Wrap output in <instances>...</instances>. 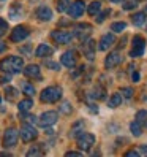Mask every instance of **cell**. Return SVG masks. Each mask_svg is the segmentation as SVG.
<instances>
[{"instance_id": "cb8c5ba5", "label": "cell", "mask_w": 147, "mask_h": 157, "mask_svg": "<svg viewBox=\"0 0 147 157\" xmlns=\"http://www.w3.org/2000/svg\"><path fill=\"white\" fill-rule=\"evenodd\" d=\"M136 122L141 127H147V111L145 109H139L136 113Z\"/></svg>"}, {"instance_id": "74e56055", "label": "cell", "mask_w": 147, "mask_h": 157, "mask_svg": "<svg viewBox=\"0 0 147 157\" xmlns=\"http://www.w3.org/2000/svg\"><path fill=\"white\" fill-rule=\"evenodd\" d=\"M10 79H11V75H10V73H5L3 76H0V84H3V82H8Z\"/></svg>"}, {"instance_id": "e575fe53", "label": "cell", "mask_w": 147, "mask_h": 157, "mask_svg": "<svg viewBox=\"0 0 147 157\" xmlns=\"http://www.w3.org/2000/svg\"><path fill=\"white\" fill-rule=\"evenodd\" d=\"M60 111H62L63 114H70V113H71V105L68 103V101H65V103H62V106H60Z\"/></svg>"}, {"instance_id": "e0dca14e", "label": "cell", "mask_w": 147, "mask_h": 157, "mask_svg": "<svg viewBox=\"0 0 147 157\" xmlns=\"http://www.w3.org/2000/svg\"><path fill=\"white\" fill-rule=\"evenodd\" d=\"M24 75L27 78H35V79H38L41 76V70L38 65H35V63H32V65H27L25 70H24Z\"/></svg>"}, {"instance_id": "d590c367", "label": "cell", "mask_w": 147, "mask_h": 157, "mask_svg": "<svg viewBox=\"0 0 147 157\" xmlns=\"http://www.w3.org/2000/svg\"><path fill=\"white\" fill-rule=\"evenodd\" d=\"M109 13H111V11H109V10H105V11H103L101 14H100V16H97V21H98L100 24H101V22H103V21L106 19V17L109 16Z\"/></svg>"}, {"instance_id": "d4e9b609", "label": "cell", "mask_w": 147, "mask_h": 157, "mask_svg": "<svg viewBox=\"0 0 147 157\" xmlns=\"http://www.w3.org/2000/svg\"><path fill=\"white\" fill-rule=\"evenodd\" d=\"M100 10H101V3H100V2H92L89 5V8H87V13L90 16H97L100 13Z\"/></svg>"}, {"instance_id": "1f68e13d", "label": "cell", "mask_w": 147, "mask_h": 157, "mask_svg": "<svg viewBox=\"0 0 147 157\" xmlns=\"http://www.w3.org/2000/svg\"><path fill=\"white\" fill-rule=\"evenodd\" d=\"M43 154V151L40 149V146H33V147H30L29 151H27V155L29 157H32V155H41Z\"/></svg>"}, {"instance_id": "7c38bea8", "label": "cell", "mask_w": 147, "mask_h": 157, "mask_svg": "<svg viewBox=\"0 0 147 157\" xmlns=\"http://www.w3.org/2000/svg\"><path fill=\"white\" fill-rule=\"evenodd\" d=\"M60 62H62V65H65L67 68H75V65H76V52L75 51L63 52L62 57H60Z\"/></svg>"}, {"instance_id": "ab89813d", "label": "cell", "mask_w": 147, "mask_h": 157, "mask_svg": "<svg viewBox=\"0 0 147 157\" xmlns=\"http://www.w3.org/2000/svg\"><path fill=\"white\" fill-rule=\"evenodd\" d=\"M46 65H48L49 68H52V70H59L60 68L59 63H56V62H46Z\"/></svg>"}, {"instance_id": "ffe728a7", "label": "cell", "mask_w": 147, "mask_h": 157, "mask_svg": "<svg viewBox=\"0 0 147 157\" xmlns=\"http://www.w3.org/2000/svg\"><path fill=\"white\" fill-rule=\"evenodd\" d=\"M131 21H133V24H134V25L141 27V25H144V24H145V21H147V14H145L144 11L134 13V14L131 16Z\"/></svg>"}, {"instance_id": "bcb514c9", "label": "cell", "mask_w": 147, "mask_h": 157, "mask_svg": "<svg viewBox=\"0 0 147 157\" xmlns=\"http://www.w3.org/2000/svg\"><path fill=\"white\" fill-rule=\"evenodd\" d=\"M0 100H2V97H0Z\"/></svg>"}, {"instance_id": "3957f363", "label": "cell", "mask_w": 147, "mask_h": 157, "mask_svg": "<svg viewBox=\"0 0 147 157\" xmlns=\"http://www.w3.org/2000/svg\"><path fill=\"white\" fill-rule=\"evenodd\" d=\"M76 138H78V147H79L81 151H89V149H92V146L95 144V136H94V133L82 132V133L78 135Z\"/></svg>"}, {"instance_id": "603a6c76", "label": "cell", "mask_w": 147, "mask_h": 157, "mask_svg": "<svg viewBox=\"0 0 147 157\" xmlns=\"http://www.w3.org/2000/svg\"><path fill=\"white\" fill-rule=\"evenodd\" d=\"M120 103H122V94H119V92L112 94V95H111V98H109V101H108L109 108H117Z\"/></svg>"}, {"instance_id": "7a4b0ae2", "label": "cell", "mask_w": 147, "mask_h": 157, "mask_svg": "<svg viewBox=\"0 0 147 157\" xmlns=\"http://www.w3.org/2000/svg\"><path fill=\"white\" fill-rule=\"evenodd\" d=\"M43 103H56L62 98V87L59 86H49L46 87L44 90H41V95H40Z\"/></svg>"}, {"instance_id": "8fae6325", "label": "cell", "mask_w": 147, "mask_h": 157, "mask_svg": "<svg viewBox=\"0 0 147 157\" xmlns=\"http://www.w3.org/2000/svg\"><path fill=\"white\" fill-rule=\"evenodd\" d=\"M92 30H94V27H92L90 24H78L75 27V35L78 36L81 41H84L87 36L92 33Z\"/></svg>"}, {"instance_id": "5bb4252c", "label": "cell", "mask_w": 147, "mask_h": 157, "mask_svg": "<svg viewBox=\"0 0 147 157\" xmlns=\"http://www.w3.org/2000/svg\"><path fill=\"white\" fill-rule=\"evenodd\" d=\"M114 43H116V36L112 33H106V35L101 36V40L98 43V48H100V51H106V49L111 48Z\"/></svg>"}, {"instance_id": "8d00e7d4", "label": "cell", "mask_w": 147, "mask_h": 157, "mask_svg": "<svg viewBox=\"0 0 147 157\" xmlns=\"http://www.w3.org/2000/svg\"><path fill=\"white\" fill-rule=\"evenodd\" d=\"M134 6H136V0H128V2L123 3L125 10H131V8H134Z\"/></svg>"}, {"instance_id": "44dd1931", "label": "cell", "mask_w": 147, "mask_h": 157, "mask_svg": "<svg viewBox=\"0 0 147 157\" xmlns=\"http://www.w3.org/2000/svg\"><path fill=\"white\" fill-rule=\"evenodd\" d=\"M90 97L94 100H103L106 97V90L101 86H97V87H94V90L90 92Z\"/></svg>"}, {"instance_id": "52a82bcc", "label": "cell", "mask_w": 147, "mask_h": 157, "mask_svg": "<svg viewBox=\"0 0 147 157\" xmlns=\"http://www.w3.org/2000/svg\"><path fill=\"white\" fill-rule=\"evenodd\" d=\"M145 48V40L142 38L141 35H136L133 38V49H131V57H139L142 56Z\"/></svg>"}, {"instance_id": "f1b7e54d", "label": "cell", "mask_w": 147, "mask_h": 157, "mask_svg": "<svg viewBox=\"0 0 147 157\" xmlns=\"http://www.w3.org/2000/svg\"><path fill=\"white\" fill-rule=\"evenodd\" d=\"M5 94H6V97L10 98V100H14L16 95H17V89H14V87H11V86H8V87L5 89Z\"/></svg>"}, {"instance_id": "484cf974", "label": "cell", "mask_w": 147, "mask_h": 157, "mask_svg": "<svg viewBox=\"0 0 147 157\" xmlns=\"http://www.w3.org/2000/svg\"><path fill=\"white\" fill-rule=\"evenodd\" d=\"M22 14V8L19 3H13V6L10 8V17L11 19H16V17H19Z\"/></svg>"}, {"instance_id": "b9f144b4", "label": "cell", "mask_w": 147, "mask_h": 157, "mask_svg": "<svg viewBox=\"0 0 147 157\" xmlns=\"http://www.w3.org/2000/svg\"><path fill=\"white\" fill-rule=\"evenodd\" d=\"M81 154H82V152H78V151H68V152H67L68 157H70V155H81Z\"/></svg>"}, {"instance_id": "836d02e7", "label": "cell", "mask_w": 147, "mask_h": 157, "mask_svg": "<svg viewBox=\"0 0 147 157\" xmlns=\"http://www.w3.org/2000/svg\"><path fill=\"white\" fill-rule=\"evenodd\" d=\"M120 94H122V97H125V98H131V97H133V89H131V87H123Z\"/></svg>"}, {"instance_id": "4fadbf2b", "label": "cell", "mask_w": 147, "mask_h": 157, "mask_svg": "<svg viewBox=\"0 0 147 157\" xmlns=\"http://www.w3.org/2000/svg\"><path fill=\"white\" fill-rule=\"evenodd\" d=\"M36 17L43 22H48V21L52 19V10L46 5H41V6H38V10H36Z\"/></svg>"}, {"instance_id": "4dcf8cb0", "label": "cell", "mask_w": 147, "mask_h": 157, "mask_svg": "<svg viewBox=\"0 0 147 157\" xmlns=\"http://www.w3.org/2000/svg\"><path fill=\"white\" fill-rule=\"evenodd\" d=\"M125 27H127L125 22H114V24H111V30L112 32H122V30H125Z\"/></svg>"}, {"instance_id": "ac0fdd59", "label": "cell", "mask_w": 147, "mask_h": 157, "mask_svg": "<svg viewBox=\"0 0 147 157\" xmlns=\"http://www.w3.org/2000/svg\"><path fill=\"white\" fill-rule=\"evenodd\" d=\"M54 52V49L51 48L49 44H40L38 48H36V51H35V54H36V57H48V56H51V54Z\"/></svg>"}, {"instance_id": "2e32d148", "label": "cell", "mask_w": 147, "mask_h": 157, "mask_svg": "<svg viewBox=\"0 0 147 157\" xmlns=\"http://www.w3.org/2000/svg\"><path fill=\"white\" fill-rule=\"evenodd\" d=\"M82 49H84V56L89 60H94V57H95V41L94 40L86 41V44H82Z\"/></svg>"}, {"instance_id": "30bf717a", "label": "cell", "mask_w": 147, "mask_h": 157, "mask_svg": "<svg viewBox=\"0 0 147 157\" xmlns=\"http://www.w3.org/2000/svg\"><path fill=\"white\" fill-rule=\"evenodd\" d=\"M120 62H122V54H120V51H112V52L108 54V57H106V60H105V67H106V68H114V67H117Z\"/></svg>"}, {"instance_id": "83f0119b", "label": "cell", "mask_w": 147, "mask_h": 157, "mask_svg": "<svg viewBox=\"0 0 147 157\" xmlns=\"http://www.w3.org/2000/svg\"><path fill=\"white\" fill-rule=\"evenodd\" d=\"M22 92L25 95H33L35 94V87L30 84V82H24L22 84Z\"/></svg>"}, {"instance_id": "277c9868", "label": "cell", "mask_w": 147, "mask_h": 157, "mask_svg": "<svg viewBox=\"0 0 147 157\" xmlns=\"http://www.w3.org/2000/svg\"><path fill=\"white\" fill-rule=\"evenodd\" d=\"M17 138H19V132L14 127L6 128L3 133V147H13L17 143Z\"/></svg>"}, {"instance_id": "ba28073f", "label": "cell", "mask_w": 147, "mask_h": 157, "mask_svg": "<svg viewBox=\"0 0 147 157\" xmlns=\"http://www.w3.org/2000/svg\"><path fill=\"white\" fill-rule=\"evenodd\" d=\"M29 29H27L25 25H16L14 29H13V32H11V41H14V43H19V41H22V40H25L27 36H29Z\"/></svg>"}, {"instance_id": "d6986e66", "label": "cell", "mask_w": 147, "mask_h": 157, "mask_svg": "<svg viewBox=\"0 0 147 157\" xmlns=\"http://www.w3.org/2000/svg\"><path fill=\"white\" fill-rule=\"evenodd\" d=\"M84 132V121H76L71 127V132H70V136L71 138H76L78 135H81Z\"/></svg>"}, {"instance_id": "9a60e30c", "label": "cell", "mask_w": 147, "mask_h": 157, "mask_svg": "<svg viewBox=\"0 0 147 157\" xmlns=\"http://www.w3.org/2000/svg\"><path fill=\"white\" fill-rule=\"evenodd\" d=\"M84 10H86V3L82 2V0H76V2L68 8V11L73 17H79L82 13H84Z\"/></svg>"}, {"instance_id": "6da1fadb", "label": "cell", "mask_w": 147, "mask_h": 157, "mask_svg": "<svg viewBox=\"0 0 147 157\" xmlns=\"http://www.w3.org/2000/svg\"><path fill=\"white\" fill-rule=\"evenodd\" d=\"M22 67H24V60H22V57H17V56H10L0 62V70L3 73H10V75L19 73L22 70Z\"/></svg>"}, {"instance_id": "f6af8a7d", "label": "cell", "mask_w": 147, "mask_h": 157, "mask_svg": "<svg viewBox=\"0 0 147 157\" xmlns=\"http://www.w3.org/2000/svg\"><path fill=\"white\" fill-rule=\"evenodd\" d=\"M112 3H119V2H122V0H111Z\"/></svg>"}, {"instance_id": "7bdbcfd3", "label": "cell", "mask_w": 147, "mask_h": 157, "mask_svg": "<svg viewBox=\"0 0 147 157\" xmlns=\"http://www.w3.org/2000/svg\"><path fill=\"white\" fill-rule=\"evenodd\" d=\"M5 49H6V44H5L3 41H0V52H3Z\"/></svg>"}, {"instance_id": "d6a6232c", "label": "cell", "mask_w": 147, "mask_h": 157, "mask_svg": "<svg viewBox=\"0 0 147 157\" xmlns=\"http://www.w3.org/2000/svg\"><path fill=\"white\" fill-rule=\"evenodd\" d=\"M6 32H8V22L0 17V36H3Z\"/></svg>"}, {"instance_id": "7402d4cb", "label": "cell", "mask_w": 147, "mask_h": 157, "mask_svg": "<svg viewBox=\"0 0 147 157\" xmlns=\"http://www.w3.org/2000/svg\"><path fill=\"white\" fill-rule=\"evenodd\" d=\"M33 106V101H32V98H24V100H21L19 103H17V108H19V111L21 113H25V111H29V109Z\"/></svg>"}, {"instance_id": "ee69618b", "label": "cell", "mask_w": 147, "mask_h": 157, "mask_svg": "<svg viewBox=\"0 0 147 157\" xmlns=\"http://www.w3.org/2000/svg\"><path fill=\"white\" fill-rule=\"evenodd\" d=\"M141 152H142V154H145V152H147V146H145V144H142V147H141Z\"/></svg>"}, {"instance_id": "f35d334b", "label": "cell", "mask_w": 147, "mask_h": 157, "mask_svg": "<svg viewBox=\"0 0 147 157\" xmlns=\"http://www.w3.org/2000/svg\"><path fill=\"white\" fill-rule=\"evenodd\" d=\"M125 155H127V157H138V155H139V152H138L136 149H131V151L125 152Z\"/></svg>"}, {"instance_id": "8992f818", "label": "cell", "mask_w": 147, "mask_h": 157, "mask_svg": "<svg viewBox=\"0 0 147 157\" xmlns=\"http://www.w3.org/2000/svg\"><path fill=\"white\" fill-rule=\"evenodd\" d=\"M57 119H59V114L56 111H46V113H43L40 116L38 124L41 127H51V125H54V124L57 122Z\"/></svg>"}, {"instance_id": "9c48e42d", "label": "cell", "mask_w": 147, "mask_h": 157, "mask_svg": "<svg viewBox=\"0 0 147 157\" xmlns=\"http://www.w3.org/2000/svg\"><path fill=\"white\" fill-rule=\"evenodd\" d=\"M51 38L56 41V43H59V44H67V43L71 41L73 35L70 32H65V30H54L51 33Z\"/></svg>"}, {"instance_id": "60d3db41", "label": "cell", "mask_w": 147, "mask_h": 157, "mask_svg": "<svg viewBox=\"0 0 147 157\" xmlns=\"http://www.w3.org/2000/svg\"><path fill=\"white\" fill-rule=\"evenodd\" d=\"M131 79H133L134 82H138V81H139V73H138V71H134L133 75H131Z\"/></svg>"}, {"instance_id": "5b68a950", "label": "cell", "mask_w": 147, "mask_h": 157, "mask_svg": "<svg viewBox=\"0 0 147 157\" xmlns=\"http://www.w3.org/2000/svg\"><path fill=\"white\" fill-rule=\"evenodd\" d=\"M19 135H21V140H22V141L29 143V141H33L35 138L38 136V132H36V128H35L33 125H30V124H24V125L21 127Z\"/></svg>"}, {"instance_id": "4316f807", "label": "cell", "mask_w": 147, "mask_h": 157, "mask_svg": "<svg viewBox=\"0 0 147 157\" xmlns=\"http://www.w3.org/2000/svg\"><path fill=\"white\" fill-rule=\"evenodd\" d=\"M130 130H131V133H133L134 136H141V135H142V127L138 124L136 121L130 124Z\"/></svg>"}, {"instance_id": "f546056e", "label": "cell", "mask_w": 147, "mask_h": 157, "mask_svg": "<svg viewBox=\"0 0 147 157\" xmlns=\"http://www.w3.org/2000/svg\"><path fill=\"white\" fill-rule=\"evenodd\" d=\"M68 6H70L68 0H59V3H57V10H59L60 13H65V11L68 10Z\"/></svg>"}]
</instances>
